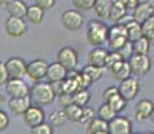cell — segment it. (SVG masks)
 Returning <instances> with one entry per match:
<instances>
[{"mask_svg":"<svg viewBox=\"0 0 154 134\" xmlns=\"http://www.w3.org/2000/svg\"><path fill=\"white\" fill-rule=\"evenodd\" d=\"M142 28V36L147 38L150 42L154 40V15L147 17L143 23H141Z\"/></svg>","mask_w":154,"mask_h":134,"instance_id":"cell-31","label":"cell"},{"mask_svg":"<svg viewBox=\"0 0 154 134\" xmlns=\"http://www.w3.org/2000/svg\"><path fill=\"white\" fill-rule=\"evenodd\" d=\"M123 4H125L126 10L131 12V11L134 10L138 4H140V3H138V0H123Z\"/></svg>","mask_w":154,"mask_h":134,"instance_id":"cell-44","label":"cell"},{"mask_svg":"<svg viewBox=\"0 0 154 134\" xmlns=\"http://www.w3.org/2000/svg\"><path fill=\"white\" fill-rule=\"evenodd\" d=\"M58 105L59 107H62V109H64V107H67L69 105L72 103V94H67V93H63L60 95H58Z\"/></svg>","mask_w":154,"mask_h":134,"instance_id":"cell-40","label":"cell"},{"mask_svg":"<svg viewBox=\"0 0 154 134\" xmlns=\"http://www.w3.org/2000/svg\"><path fill=\"white\" fill-rule=\"evenodd\" d=\"M154 107V103L150 99H141L134 106V118L137 122H143L149 120V115Z\"/></svg>","mask_w":154,"mask_h":134,"instance_id":"cell-16","label":"cell"},{"mask_svg":"<svg viewBox=\"0 0 154 134\" xmlns=\"http://www.w3.org/2000/svg\"><path fill=\"white\" fill-rule=\"evenodd\" d=\"M129 66L131 70V75L142 78V76L147 75V73L152 68V59L149 55H138V54H133L129 59Z\"/></svg>","mask_w":154,"mask_h":134,"instance_id":"cell-3","label":"cell"},{"mask_svg":"<svg viewBox=\"0 0 154 134\" xmlns=\"http://www.w3.org/2000/svg\"><path fill=\"white\" fill-rule=\"evenodd\" d=\"M28 5L24 3V0H12L10 4L5 5V11H7L8 16L14 17H24L26 11H27Z\"/></svg>","mask_w":154,"mask_h":134,"instance_id":"cell-20","label":"cell"},{"mask_svg":"<svg viewBox=\"0 0 154 134\" xmlns=\"http://www.w3.org/2000/svg\"><path fill=\"white\" fill-rule=\"evenodd\" d=\"M131 134H142V133H131Z\"/></svg>","mask_w":154,"mask_h":134,"instance_id":"cell-51","label":"cell"},{"mask_svg":"<svg viewBox=\"0 0 154 134\" xmlns=\"http://www.w3.org/2000/svg\"><path fill=\"white\" fill-rule=\"evenodd\" d=\"M131 121L125 115L117 114L112 120L109 121V134H131Z\"/></svg>","mask_w":154,"mask_h":134,"instance_id":"cell-12","label":"cell"},{"mask_svg":"<svg viewBox=\"0 0 154 134\" xmlns=\"http://www.w3.org/2000/svg\"><path fill=\"white\" fill-rule=\"evenodd\" d=\"M107 52H109V50L103 48L102 46L93 47L87 54V64H93V66L105 68V62H106Z\"/></svg>","mask_w":154,"mask_h":134,"instance_id":"cell-17","label":"cell"},{"mask_svg":"<svg viewBox=\"0 0 154 134\" xmlns=\"http://www.w3.org/2000/svg\"><path fill=\"white\" fill-rule=\"evenodd\" d=\"M10 126V115L4 111V110L0 109V133L5 132Z\"/></svg>","mask_w":154,"mask_h":134,"instance_id":"cell-42","label":"cell"},{"mask_svg":"<svg viewBox=\"0 0 154 134\" xmlns=\"http://www.w3.org/2000/svg\"><path fill=\"white\" fill-rule=\"evenodd\" d=\"M107 71L110 73L111 78L117 82H122V80L127 79L129 76H131V70H130L129 62L127 61H121L117 64H114L112 67L107 68Z\"/></svg>","mask_w":154,"mask_h":134,"instance_id":"cell-15","label":"cell"},{"mask_svg":"<svg viewBox=\"0 0 154 134\" xmlns=\"http://www.w3.org/2000/svg\"><path fill=\"white\" fill-rule=\"evenodd\" d=\"M29 134H54V127L48 122H43L38 126L29 127Z\"/></svg>","mask_w":154,"mask_h":134,"instance_id":"cell-34","label":"cell"},{"mask_svg":"<svg viewBox=\"0 0 154 134\" xmlns=\"http://www.w3.org/2000/svg\"><path fill=\"white\" fill-rule=\"evenodd\" d=\"M4 30L5 34L10 38L17 39V38H22L26 35V32L28 30V23L26 22L24 17L8 16L4 23Z\"/></svg>","mask_w":154,"mask_h":134,"instance_id":"cell-6","label":"cell"},{"mask_svg":"<svg viewBox=\"0 0 154 134\" xmlns=\"http://www.w3.org/2000/svg\"><path fill=\"white\" fill-rule=\"evenodd\" d=\"M117 52H119V54H121V56H122V58L125 59V61H127V59H129L130 56H131L133 54H134V52H133V43L129 40L127 43H125V46L121 47V48L118 50Z\"/></svg>","mask_w":154,"mask_h":134,"instance_id":"cell-38","label":"cell"},{"mask_svg":"<svg viewBox=\"0 0 154 134\" xmlns=\"http://www.w3.org/2000/svg\"><path fill=\"white\" fill-rule=\"evenodd\" d=\"M66 75H67V70L59 62L48 63V68H47V74H46V80L48 83L62 82V80L66 79Z\"/></svg>","mask_w":154,"mask_h":134,"instance_id":"cell-14","label":"cell"},{"mask_svg":"<svg viewBox=\"0 0 154 134\" xmlns=\"http://www.w3.org/2000/svg\"><path fill=\"white\" fill-rule=\"evenodd\" d=\"M106 103H109V105H110V107L115 111V114L122 113L123 110L126 109V106H127V102L123 99L122 97H121L119 94H115L114 97H111Z\"/></svg>","mask_w":154,"mask_h":134,"instance_id":"cell-30","label":"cell"},{"mask_svg":"<svg viewBox=\"0 0 154 134\" xmlns=\"http://www.w3.org/2000/svg\"><path fill=\"white\" fill-rule=\"evenodd\" d=\"M7 98H8V95L5 94V91L4 90H0V105H2V103H4L5 101H7Z\"/></svg>","mask_w":154,"mask_h":134,"instance_id":"cell-45","label":"cell"},{"mask_svg":"<svg viewBox=\"0 0 154 134\" xmlns=\"http://www.w3.org/2000/svg\"><path fill=\"white\" fill-rule=\"evenodd\" d=\"M118 94V86H107L105 90L102 91V102H107L111 97Z\"/></svg>","mask_w":154,"mask_h":134,"instance_id":"cell-39","label":"cell"},{"mask_svg":"<svg viewBox=\"0 0 154 134\" xmlns=\"http://www.w3.org/2000/svg\"><path fill=\"white\" fill-rule=\"evenodd\" d=\"M8 79H10V75H8V71L5 68V63L3 61H0V87H4Z\"/></svg>","mask_w":154,"mask_h":134,"instance_id":"cell-43","label":"cell"},{"mask_svg":"<svg viewBox=\"0 0 154 134\" xmlns=\"http://www.w3.org/2000/svg\"><path fill=\"white\" fill-rule=\"evenodd\" d=\"M142 134H154V132H146V133H142Z\"/></svg>","mask_w":154,"mask_h":134,"instance_id":"cell-49","label":"cell"},{"mask_svg":"<svg viewBox=\"0 0 154 134\" xmlns=\"http://www.w3.org/2000/svg\"><path fill=\"white\" fill-rule=\"evenodd\" d=\"M64 115H66L67 121L70 122H75V123H79V120H81V114H82V107L75 105V103H71L67 107L63 109Z\"/></svg>","mask_w":154,"mask_h":134,"instance_id":"cell-27","label":"cell"},{"mask_svg":"<svg viewBox=\"0 0 154 134\" xmlns=\"http://www.w3.org/2000/svg\"><path fill=\"white\" fill-rule=\"evenodd\" d=\"M127 15V10L123 3H112L111 10L109 12L107 19L114 24V23H122L123 19Z\"/></svg>","mask_w":154,"mask_h":134,"instance_id":"cell-21","label":"cell"},{"mask_svg":"<svg viewBox=\"0 0 154 134\" xmlns=\"http://www.w3.org/2000/svg\"><path fill=\"white\" fill-rule=\"evenodd\" d=\"M76 82H78L79 90H82V89H88L91 85H93V82L90 80V78H88L85 73H82V71H79L78 75H76Z\"/></svg>","mask_w":154,"mask_h":134,"instance_id":"cell-37","label":"cell"},{"mask_svg":"<svg viewBox=\"0 0 154 134\" xmlns=\"http://www.w3.org/2000/svg\"><path fill=\"white\" fill-rule=\"evenodd\" d=\"M153 15H154V3H153Z\"/></svg>","mask_w":154,"mask_h":134,"instance_id":"cell-50","label":"cell"},{"mask_svg":"<svg viewBox=\"0 0 154 134\" xmlns=\"http://www.w3.org/2000/svg\"><path fill=\"white\" fill-rule=\"evenodd\" d=\"M86 133L87 134H109V122L100 120L98 117H94L90 122H87Z\"/></svg>","mask_w":154,"mask_h":134,"instance_id":"cell-19","label":"cell"},{"mask_svg":"<svg viewBox=\"0 0 154 134\" xmlns=\"http://www.w3.org/2000/svg\"><path fill=\"white\" fill-rule=\"evenodd\" d=\"M115 115L117 114H115V111L110 107V105H109V103H105V102H102V105L98 107V111H97V117L100 118V120H103V121H106V122L112 120Z\"/></svg>","mask_w":154,"mask_h":134,"instance_id":"cell-32","label":"cell"},{"mask_svg":"<svg viewBox=\"0 0 154 134\" xmlns=\"http://www.w3.org/2000/svg\"><path fill=\"white\" fill-rule=\"evenodd\" d=\"M11 2H12V0H0V7H5V5L10 4Z\"/></svg>","mask_w":154,"mask_h":134,"instance_id":"cell-47","label":"cell"},{"mask_svg":"<svg viewBox=\"0 0 154 134\" xmlns=\"http://www.w3.org/2000/svg\"><path fill=\"white\" fill-rule=\"evenodd\" d=\"M29 106H31L29 95L19 98H10L8 99V107H10V111L14 117H22Z\"/></svg>","mask_w":154,"mask_h":134,"instance_id":"cell-13","label":"cell"},{"mask_svg":"<svg viewBox=\"0 0 154 134\" xmlns=\"http://www.w3.org/2000/svg\"><path fill=\"white\" fill-rule=\"evenodd\" d=\"M112 2L111 0H95L93 7V12L98 19H107L109 12L111 10Z\"/></svg>","mask_w":154,"mask_h":134,"instance_id":"cell-23","label":"cell"},{"mask_svg":"<svg viewBox=\"0 0 154 134\" xmlns=\"http://www.w3.org/2000/svg\"><path fill=\"white\" fill-rule=\"evenodd\" d=\"M152 15H153V4H138L131 11V19H134L138 23H143Z\"/></svg>","mask_w":154,"mask_h":134,"instance_id":"cell-22","label":"cell"},{"mask_svg":"<svg viewBox=\"0 0 154 134\" xmlns=\"http://www.w3.org/2000/svg\"><path fill=\"white\" fill-rule=\"evenodd\" d=\"M47 68H48V62L46 59L38 58L27 63V74L26 76L32 80V82H40V80L46 79Z\"/></svg>","mask_w":154,"mask_h":134,"instance_id":"cell-7","label":"cell"},{"mask_svg":"<svg viewBox=\"0 0 154 134\" xmlns=\"http://www.w3.org/2000/svg\"><path fill=\"white\" fill-rule=\"evenodd\" d=\"M152 46H154V40H153V42H152Z\"/></svg>","mask_w":154,"mask_h":134,"instance_id":"cell-52","label":"cell"},{"mask_svg":"<svg viewBox=\"0 0 154 134\" xmlns=\"http://www.w3.org/2000/svg\"><path fill=\"white\" fill-rule=\"evenodd\" d=\"M82 73H85L86 75L90 78L91 82H98L99 79L103 78V74H105V68L103 67H97L93 66V64H86V66L82 68Z\"/></svg>","mask_w":154,"mask_h":134,"instance_id":"cell-26","label":"cell"},{"mask_svg":"<svg viewBox=\"0 0 154 134\" xmlns=\"http://www.w3.org/2000/svg\"><path fill=\"white\" fill-rule=\"evenodd\" d=\"M4 63L10 79H24L26 74H27V62L23 58L12 56V58H8Z\"/></svg>","mask_w":154,"mask_h":134,"instance_id":"cell-9","label":"cell"},{"mask_svg":"<svg viewBox=\"0 0 154 134\" xmlns=\"http://www.w3.org/2000/svg\"><path fill=\"white\" fill-rule=\"evenodd\" d=\"M60 24L64 30L70 32L78 31L85 24V17L81 11L76 10H66L60 15Z\"/></svg>","mask_w":154,"mask_h":134,"instance_id":"cell-4","label":"cell"},{"mask_svg":"<svg viewBox=\"0 0 154 134\" xmlns=\"http://www.w3.org/2000/svg\"><path fill=\"white\" fill-rule=\"evenodd\" d=\"M90 99H91V94L88 91V89H82V90H78L72 94V103H75V105L81 107L87 106Z\"/></svg>","mask_w":154,"mask_h":134,"instance_id":"cell-28","label":"cell"},{"mask_svg":"<svg viewBox=\"0 0 154 134\" xmlns=\"http://www.w3.org/2000/svg\"><path fill=\"white\" fill-rule=\"evenodd\" d=\"M22 117H23L24 125L28 127L38 126V125L46 122V113H44L43 107L32 105V103H31V106L26 110V113L22 115Z\"/></svg>","mask_w":154,"mask_h":134,"instance_id":"cell-11","label":"cell"},{"mask_svg":"<svg viewBox=\"0 0 154 134\" xmlns=\"http://www.w3.org/2000/svg\"><path fill=\"white\" fill-rule=\"evenodd\" d=\"M109 26L98 19H93L86 26V40L91 47H99L107 43Z\"/></svg>","mask_w":154,"mask_h":134,"instance_id":"cell-2","label":"cell"},{"mask_svg":"<svg viewBox=\"0 0 154 134\" xmlns=\"http://www.w3.org/2000/svg\"><path fill=\"white\" fill-rule=\"evenodd\" d=\"M4 91L8 98L26 97L29 94V86L24 79H8L4 85Z\"/></svg>","mask_w":154,"mask_h":134,"instance_id":"cell-10","label":"cell"},{"mask_svg":"<svg viewBox=\"0 0 154 134\" xmlns=\"http://www.w3.org/2000/svg\"><path fill=\"white\" fill-rule=\"evenodd\" d=\"M29 99L32 105H36L40 107L51 105L55 101L56 94L52 89V85L48 82H35L29 87Z\"/></svg>","mask_w":154,"mask_h":134,"instance_id":"cell-1","label":"cell"},{"mask_svg":"<svg viewBox=\"0 0 154 134\" xmlns=\"http://www.w3.org/2000/svg\"><path fill=\"white\" fill-rule=\"evenodd\" d=\"M26 22L29 23L32 26H39L42 24L43 19H44V11L42 8H39L36 4H32L27 7L26 11V16H24Z\"/></svg>","mask_w":154,"mask_h":134,"instance_id":"cell-18","label":"cell"},{"mask_svg":"<svg viewBox=\"0 0 154 134\" xmlns=\"http://www.w3.org/2000/svg\"><path fill=\"white\" fill-rule=\"evenodd\" d=\"M67 121L66 115H64L63 110H54V111L50 113L48 115V123L52 127H60L63 126V123Z\"/></svg>","mask_w":154,"mask_h":134,"instance_id":"cell-29","label":"cell"},{"mask_svg":"<svg viewBox=\"0 0 154 134\" xmlns=\"http://www.w3.org/2000/svg\"><path fill=\"white\" fill-rule=\"evenodd\" d=\"M126 28V35H127V39L130 42H134L137 40L138 38L142 36V28H141V23L135 22L134 19H130L127 22H123Z\"/></svg>","mask_w":154,"mask_h":134,"instance_id":"cell-24","label":"cell"},{"mask_svg":"<svg viewBox=\"0 0 154 134\" xmlns=\"http://www.w3.org/2000/svg\"><path fill=\"white\" fill-rule=\"evenodd\" d=\"M149 121H150V122H152V123L154 125V107H153L152 113H150V115H149Z\"/></svg>","mask_w":154,"mask_h":134,"instance_id":"cell-48","label":"cell"},{"mask_svg":"<svg viewBox=\"0 0 154 134\" xmlns=\"http://www.w3.org/2000/svg\"><path fill=\"white\" fill-rule=\"evenodd\" d=\"M121 61H125V59L121 56L119 52H117V51H109V52H107V56H106L105 68L107 70V68L112 67L114 64H117L118 62H121Z\"/></svg>","mask_w":154,"mask_h":134,"instance_id":"cell-35","label":"cell"},{"mask_svg":"<svg viewBox=\"0 0 154 134\" xmlns=\"http://www.w3.org/2000/svg\"><path fill=\"white\" fill-rule=\"evenodd\" d=\"M133 43V52L138 54V55H149L150 48H152V42L147 38L141 36L137 40L131 42Z\"/></svg>","mask_w":154,"mask_h":134,"instance_id":"cell-25","label":"cell"},{"mask_svg":"<svg viewBox=\"0 0 154 134\" xmlns=\"http://www.w3.org/2000/svg\"><path fill=\"white\" fill-rule=\"evenodd\" d=\"M95 117V110L90 106H85L82 107V114H81V120H79V123H87L90 122L93 118Z\"/></svg>","mask_w":154,"mask_h":134,"instance_id":"cell-36","label":"cell"},{"mask_svg":"<svg viewBox=\"0 0 154 134\" xmlns=\"http://www.w3.org/2000/svg\"><path fill=\"white\" fill-rule=\"evenodd\" d=\"M140 4H153L154 0H138Z\"/></svg>","mask_w":154,"mask_h":134,"instance_id":"cell-46","label":"cell"},{"mask_svg":"<svg viewBox=\"0 0 154 134\" xmlns=\"http://www.w3.org/2000/svg\"><path fill=\"white\" fill-rule=\"evenodd\" d=\"M141 91V83L138 80L137 76H129L127 79L119 82L118 86V94L126 101L127 103L134 101L137 98V95Z\"/></svg>","mask_w":154,"mask_h":134,"instance_id":"cell-5","label":"cell"},{"mask_svg":"<svg viewBox=\"0 0 154 134\" xmlns=\"http://www.w3.org/2000/svg\"><path fill=\"white\" fill-rule=\"evenodd\" d=\"M94 3L95 0H71V4H72L74 10L76 11H91L94 7Z\"/></svg>","mask_w":154,"mask_h":134,"instance_id":"cell-33","label":"cell"},{"mask_svg":"<svg viewBox=\"0 0 154 134\" xmlns=\"http://www.w3.org/2000/svg\"><path fill=\"white\" fill-rule=\"evenodd\" d=\"M56 62H59L66 70H74L79 64L78 51L70 46L62 47L56 54Z\"/></svg>","mask_w":154,"mask_h":134,"instance_id":"cell-8","label":"cell"},{"mask_svg":"<svg viewBox=\"0 0 154 134\" xmlns=\"http://www.w3.org/2000/svg\"><path fill=\"white\" fill-rule=\"evenodd\" d=\"M35 4L46 12V11H50L55 7L56 0H35Z\"/></svg>","mask_w":154,"mask_h":134,"instance_id":"cell-41","label":"cell"}]
</instances>
